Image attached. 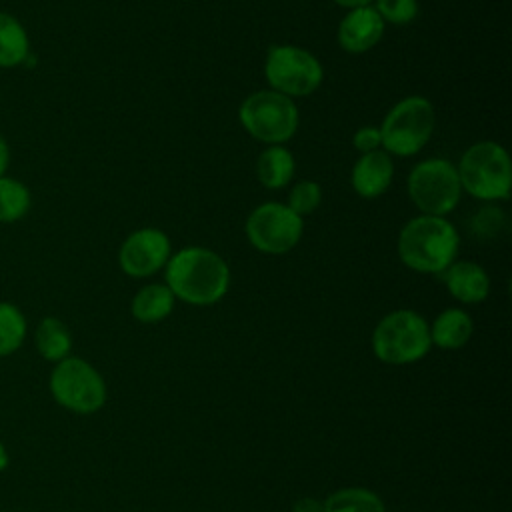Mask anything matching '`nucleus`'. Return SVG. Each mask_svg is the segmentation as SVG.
Listing matches in <instances>:
<instances>
[{"label": "nucleus", "instance_id": "nucleus-1", "mask_svg": "<svg viewBox=\"0 0 512 512\" xmlns=\"http://www.w3.org/2000/svg\"><path fill=\"white\" fill-rule=\"evenodd\" d=\"M172 294L194 306H210L224 298L230 286V268L220 254L202 246L178 250L164 266Z\"/></svg>", "mask_w": 512, "mask_h": 512}, {"label": "nucleus", "instance_id": "nucleus-2", "mask_svg": "<svg viewBox=\"0 0 512 512\" xmlns=\"http://www.w3.org/2000/svg\"><path fill=\"white\" fill-rule=\"evenodd\" d=\"M460 236L444 216H416L398 234V256L420 274H442L458 254Z\"/></svg>", "mask_w": 512, "mask_h": 512}, {"label": "nucleus", "instance_id": "nucleus-3", "mask_svg": "<svg viewBox=\"0 0 512 512\" xmlns=\"http://www.w3.org/2000/svg\"><path fill=\"white\" fill-rule=\"evenodd\" d=\"M432 346L428 320L414 310L386 314L372 332V352L384 364H412L428 354Z\"/></svg>", "mask_w": 512, "mask_h": 512}, {"label": "nucleus", "instance_id": "nucleus-4", "mask_svg": "<svg viewBox=\"0 0 512 512\" xmlns=\"http://www.w3.org/2000/svg\"><path fill=\"white\" fill-rule=\"evenodd\" d=\"M460 186L478 200H508L512 166L504 146L484 140L472 144L456 166Z\"/></svg>", "mask_w": 512, "mask_h": 512}, {"label": "nucleus", "instance_id": "nucleus-5", "mask_svg": "<svg viewBox=\"0 0 512 512\" xmlns=\"http://www.w3.org/2000/svg\"><path fill=\"white\" fill-rule=\"evenodd\" d=\"M48 388L56 404L74 414H94L106 402V382L100 372L78 356H66L56 362Z\"/></svg>", "mask_w": 512, "mask_h": 512}, {"label": "nucleus", "instance_id": "nucleus-6", "mask_svg": "<svg viewBox=\"0 0 512 512\" xmlns=\"http://www.w3.org/2000/svg\"><path fill=\"white\" fill-rule=\"evenodd\" d=\"M434 132V106L424 96H408L392 106L380 126L384 152L414 156Z\"/></svg>", "mask_w": 512, "mask_h": 512}, {"label": "nucleus", "instance_id": "nucleus-7", "mask_svg": "<svg viewBox=\"0 0 512 512\" xmlns=\"http://www.w3.org/2000/svg\"><path fill=\"white\" fill-rule=\"evenodd\" d=\"M246 132L266 144H282L298 130V108L292 98L276 90H258L244 98L238 110Z\"/></svg>", "mask_w": 512, "mask_h": 512}, {"label": "nucleus", "instance_id": "nucleus-8", "mask_svg": "<svg viewBox=\"0 0 512 512\" xmlns=\"http://www.w3.org/2000/svg\"><path fill=\"white\" fill-rule=\"evenodd\" d=\"M408 196L426 216H446L462 196L456 166L444 158L418 162L408 174Z\"/></svg>", "mask_w": 512, "mask_h": 512}, {"label": "nucleus", "instance_id": "nucleus-9", "mask_svg": "<svg viewBox=\"0 0 512 512\" xmlns=\"http://www.w3.org/2000/svg\"><path fill=\"white\" fill-rule=\"evenodd\" d=\"M264 76L270 90H276L288 98L308 96L322 84L324 70L320 60L298 46H272L266 54Z\"/></svg>", "mask_w": 512, "mask_h": 512}, {"label": "nucleus", "instance_id": "nucleus-10", "mask_svg": "<svg viewBox=\"0 0 512 512\" xmlns=\"http://www.w3.org/2000/svg\"><path fill=\"white\" fill-rule=\"evenodd\" d=\"M304 220L286 204L264 202L246 218L248 242L262 254H286L302 238Z\"/></svg>", "mask_w": 512, "mask_h": 512}, {"label": "nucleus", "instance_id": "nucleus-11", "mask_svg": "<svg viewBox=\"0 0 512 512\" xmlns=\"http://www.w3.org/2000/svg\"><path fill=\"white\" fill-rule=\"evenodd\" d=\"M170 260V238L160 228H140L128 234L118 252L124 274L146 278L160 272Z\"/></svg>", "mask_w": 512, "mask_h": 512}, {"label": "nucleus", "instance_id": "nucleus-12", "mask_svg": "<svg viewBox=\"0 0 512 512\" xmlns=\"http://www.w3.org/2000/svg\"><path fill=\"white\" fill-rule=\"evenodd\" d=\"M384 34V20L374 6L348 10L338 26V44L350 54H362L374 48Z\"/></svg>", "mask_w": 512, "mask_h": 512}, {"label": "nucleus", "instance_id": "nucleus-13", "mask_svg": "<svg viewBox=\"0 0 512 512\" xmlns=\"http://www.w3.org/2000/svg\"><path fill=\"white\" fill-rule=\"evenodd\" d=\"M394 178V164L388 152L374 150L360 154L352 168V188L362 198H378L384 194Z\"/></svg>", "mask_w": 512, "mask_h": 512}, {"label": "nucleus", "instance_id": "nucleus-14", "mask_svg": "<svg viewBox=\"0 0 512 512\" xmlns=\"http://www.w3.org/2000/svg\"><path fill=\"white\" fill-rule=\"evenodd\" d=\"M440 276L448 292L462 304H478L490 292L486 270L472 260H454Z\"/></svg>", "mask_w": 512, "mask_h": 512}, {"label": "nucleus", "instance_id": "nucleus-15", "mask_svg": "<svg viewBox=\"0 0 512 512\" xmlns=\"http://www.w3.org/2000/svg\"><path fill=\"white\" fill-rule=\"evenodd\" d=\"M472 332L474 322L468 312L462 308H446L434 318L430 326V340L438 348L458 350L470 340Z\"/></svg>", "mask_w": 512, "mask_h": 512}, {"label": "nucleus", "instance_id": "nucleus-16", "mask_svg": "<svg viewBox=\"0 0 512 512\" xmlns=\"http://www.w3.org/2000/svg\"><path fill=\"white\" fill-rule=\"evenodd\" d=\"M294 156L282 144H272L256 160V178L264 188L280 190L294 176Z\"/></svg>", "mask_w": 512, "mask_h": 512}, {"label": "nucleus", "instance_id": "nucleus-17", "mask_svg": "<svg viewBox=\"0 0 512 512\" xmlns=\"http://www.w3.org/2000/svg\"><path fill=\"white\" fill-rule=\"evenodd\" d=\"M176 296L166 284H146L132 298V316L142 324H156L170 316Z\"/></svg>", "mask_w": 512, "mask_h": 512}, {"label": "nucleus", "instance_id": "nucleus-18", "mask_svg": "<svg viewBox=\"0 0 512 512\" xmlns=\"http://www.w3.org/2000/svg\"><path fill=\"white\" fill-rule=\"evenodd\" d=\"M34 346H36V352L44 360L56 364V362L64 360L66 356H70L72 334H70L68 326L60 318L46 316L36 326Z\"/></svg>", "mask_w": 512, "mask_h": 512}, {"label": "nucleus", "instance_id": "nucleus-19", "mask_svg": "<svg viewBox=\"0 0 512 512\" xmlns=\"http://www.w3.org/2000/svg\"><path fill=\"white\" fill-rule=\"evenodd\" d=\"M30 56V40L22 22L0 10V68H16Z\"/></svg>", "mask_w": 512, "mask_h": 512}, {"label": "nucleus", "instance_id": "nucleus-20", "mask_svg": "<svg viewBox=\"0 0 512 512\" xmlns=\"http://www.w3.org/2000/svg\"><path fill=\"white\" fill-rule=\"evenodd\" d=\"M324 512H386L382 498L360 486L342 488L324 500Z\"/></svg>", "mask_w": 512, "mask_h": 512}, {"label": "nucleus", "instance_id": "nucleus-21", "mask_svg": "<svg viewBox=\"0 0 512 512\" xmlns=\"http://www.w3.org/2000/svg\"><path fill=\"white\" fill-rule=\"evenodd\" d=\"M32 206L28 186L12 176H0V222L12 224L22 220Z\"/></svg>", "mask_w": 512, "mask_h": 512}, {"label": "nucleus", "instance_id": "nucleus-22", "mask_svg": "<svg viewBox=\"0 0 512 512\" xmlns=\"http://www.w3.org/2000/svg\"><path fill=\"white\" fill-rule=\"evenodd\" d=\"M28 324L24 312L12 302H0V358L14 354L26 338Z\"/></svg>", "mask_w": 512, "mask_h": 512}, {"label": "nucleus", "instance_id": "nucleus-23", "mask_svg": "<svg viewBox=\"0 0 512 512\" xmlns=\"http://www.w3.org/2000/svg\"><path fill=\"white\" fill-rule=\"evenodd\" d=\"M322 202V190L314 180H300L292 186L288 194V208L296 212L300 218L312 214Z\"/></svg>", "mask_w": 512, "mask_h": 512}, {"label": "nucleus", "instance_id": "nucleus-24", "mask_svg": "<svg viewBox=\"0 0 512 512\" xmlns=\"http://www.w3.org/2000/svg\"><path fill=\"white\" fill-rule=\"evenodd\" d=\"M374 10L380 14L384 22L404 26L416 18L418 2L416 0H376Z\"/></svg>", "mask_w": 512, "mask_h": 512}, {"label": "nucleus", "instance_id": "nucleus-25", "mask_svg": "<svg viewBox=\"0 0 512 512\" xmlns=\"http://www.w3.org/2000/svg\"><path fill=\"white\" fill-rule=\"evenodd\" d=\"M352 144H354V148H356L360 154H368V152L380 150V146H382L380 128L362 126L360 130H356V134H354V138H352Z\"/></svg>", "mask_w": 512, "mask_h": 512}, {"label": "nucleus", "instance_id": "nucleus-26", "mask_svg": "<svg viewBox=\"0 0 512 512\" xmlns=\"http://www.w3.org/2000/svg\"><path fill=\"white\" fill-rule=\"evenodd\" d=\"M292 512H324V502L312 496H302L294 502Z\"/></svg>", "mask_w": 512, "mask_h": 512}, {"label": "nucleus", "instance_id": "nucleus-27", "mask_svg": "<svg viewBox=\"0 0 512 512\" xmlns=\"http://www.w3.org/2000/svg\"><path fill=\"white\" fill-rule=\"evenodd\" d=\"M8 164H10V148H8V142L4 140V136L0 134V176H4Z\"/></svg>", "mask_w": 512, "mask_h": 512}, {"label": "nucleus", "instance_id": "nucleus-28", "mask_svg": "<svg viewBox=\"0 0 512 512\" xmlns=\"http://www.w3.org/2000/svg\"><path fill=\"white\" fill-rule=\"evenodd\" d=\"M338 6H344L348 10L352 8H360V6H368L372 0H334Z\"/></svg>", "mask_w": 512, "mask_h": 512}, {"label": "nucleus", "instance_id": "nucleus-29", "mask_svg": "<svg viewBox=\"0 0 512 512\" xmlns=\"http://www.w3.org/2000/svg\"><path fill=\"white\" fill-rule=\"evenodd\" d=\"M10 464V454H8V448L4 446V442L0 440V472H4Z\"/></svg>", "mask_w": 512, "mask_h": 512}]
</instances>
